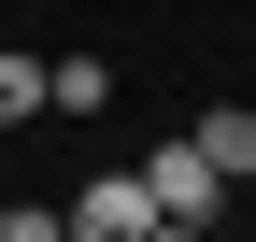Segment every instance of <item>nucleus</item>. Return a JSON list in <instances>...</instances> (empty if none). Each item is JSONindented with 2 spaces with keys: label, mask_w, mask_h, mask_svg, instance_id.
Wrapping results in <instances>:
<instances>
[{
  "label": "nucleus",
  "mask_w": 256,
  "mask_h": 242,
  "mask_svg": "<svg viewBox=\"0 0 256 242\" xmlns=\"http://www.w3.org/2000/svg\"><path fill=\"white\" fill-rule=\"evenodd\" d=\"M142 200H156V228H214V214H228L242 186H228V171H214L200 142L171 128V142H156V157H142Z\"/></svg>",
  "instance_id": "nucleus-1"
},
{
  "label": "nucleus",
  "mask_w": 256,
  "mask_h": 242,
  "mask_svg": "<svg viewBox=\"0 0 256 242\" xmlns=\"http://www.w3.org/2000/svg\"><path fill=\"white\" fill-rule=\"evenodd\" d=\"M57 228H72V242H142L156 200H142V171H86V186L57 200Z\"/></svg>",
  "instance_id": "nucleus-2"
},
{
  "label": "nucleus",
  "mask_w": 256,
  "mask_h": 242,
  "mask_svg": "<svg viewBox=\"0 0 256 242\" xmlns=\"http://www.w3.org/2000/svg\"><path fill=\"white\" fill-rule=\"evenodd\" d=\"M43 114H114V57H100V43L43 57Z\"/></svg>",
  "instance_id": "nucleus-3"
},
{
  "label": "nucleus",
  "mask_w": 256,
  "mask_h": 242,
  "mask_svg": "<svg viewBox=\"0 0 256 242\" xmlns=\"http://www.w3.org/2000/svg\"><path fill=\"white\" fill-rule=\"evenodd\" d=\"M185 142H200V157L228 171V186H256V114H242V100H214V114H200Z\"/></svg>",
  "instance_id": "nucleus-4"
},
{
  "label": "nucleus",
  "mask_w": 256,
  "mask_h": 242,
  "mask_svg": "<svg viewBox=\"0 0 256 242\" xmlns=\"http://www.w3.org/2000/svg\"><path fill=\"white\" fill-rule=\"evenodd\" d=\"M28 114H43V57H14V43H0V128H28Z\"/></svg>",
  "instance_id": "nucleus-5"
},
{
  "label": "nucleus",
  "mask_w": 256,
  "mask_h": 242,
  "mask_svg": "<svg viewBox=\"0 0 256 242\" xmlns=\"http://www.w3.org/2000/svg\"><path fill=\"white\" fill-rule=\"evenodd\" d=\"M0 242H72V228H57V200H0Z\"/></svg>",
  "instance_id": "nucleus-6"
},
{
  "label": "nucleus",
  "mask_w": 256,
  "mask_h": 242,
  "mask_svg": "<svg viewBox=\"0 0 256 242\" xmlns=\"http://www.w3.org/2000/svg\"><path fill=\"white\" fill-rule=\"evenodd\" d=\"M142 242H214V228H142Z\"/></svg>",
  "instance_id": "nucleus-7"
}]
</instances>
